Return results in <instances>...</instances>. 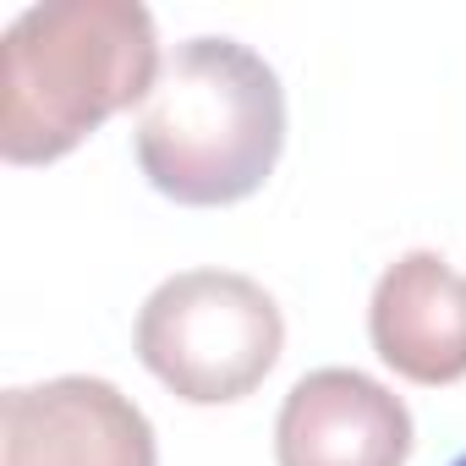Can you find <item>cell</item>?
Listing matches in <instances>:
<instances>
[{"label":"cell","mask_w":466,"mask_h":466,"mask_svg":"<svg viewBox=\"0 0 466 466\" xmlns=\"http://www.w3.org/2000/svg\"><path fill=\"white\" fill-rule=\"evenodd\" d=\"M159 34L137 0H45L0 39V154L6 165L66 159L110 116L148 105Z\"/></svg>","instance_id":"obj_1"},{"label":"cell","mask_w":466,"mask_h":466,"mask_svg":"<svg viewBox=\"0 0 466 466\" xmlns=\"http://www.w3.org/2000/svg\"><path fill=\"white\" fill-rule=\"evenodd\" d=\"M368 335L384 368L411 384H461L466 379V275L439 253H400L368 302Z\"/></svg>","instance_id":"obj_6"},{"label":"cell","mask_w":466,"mask_h":466,"mask_svg":"<svg viewBox=\"0 0 466 466\" xmlns=\"http://www.w3.org/2000/svg\"><path fill=\"white\" fill-rule=\"evenodd\" d=\"M450 466H466V455H455V461H450Z\"/></svg>","instance_id":"obj_7"},{"label":"cell","mask_w":466,"mask_h":466,"mask_svg":"<svg viewBox=\"0 0 466 466\" xmlns=\"http://www.w3.org/2000/svg\"><path fill=\"white\" fill-rule=\"evenodd\" d=\"M132 148L148 187L170 203H242L280 165L286 88L275 66L237 39H187L159 72Z\"/></svg>","instance_id":"obj_2"},{"label":"cell","mask_w":466,"mask_h":466,"mask_svg":"<svg viewBox=\"0 0 466 466\" xmlns=\"http://www.w3.org/2000/svg\"><path fill=\"white\" fill-rule=\"evenodd\" d=\"M0 466H159V450L132 395L61 373L0 395Z\"/></svg>","instance_id":"obj_4"},{"label":"cell","mask_w":466,"mask_h":466,"mask_svg":"<svg viewBox=\"0 0 466 466\" xmlns=\"http://www.w3.org/2000/svg\"><path fill=\"white\" fill-rule=\"evenodd\" d=\"M286 319L275 297L237 269H181L137 313L143 368L187 406L253 395L280 362Z\"/></svg>","instance_id":"obj_3"},{"label":"cell","mask_w":466,"mask_h":466,"mask_svg":"<svg viewBox=\"0 0 466 466\" xmlns=\"http://www.w3.org/2000/svg\"><path fill=\"white\" fill-rule=\"evenodd\" d=\"M275 461L280 466H406L411 411L390 384L357 368L302 373L275 417Z\"/></svg>","instance_id":"obj_5"}]
</instances>
